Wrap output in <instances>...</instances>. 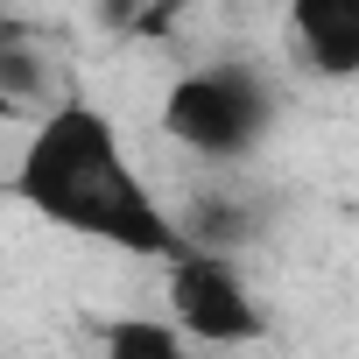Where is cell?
<instances>
[{
  "label": "cell",
  "instance_id": "6",
  "mask_svg": "<svg viewBox=\"0 0 359 359\" xmlns=\"http://www.w3.org/2000/svg\"><path fill=\"white\" fill-rule=\"evenodd\" d=\"M155 8H169V0H155Z\"/></svg>",
  "mask_w": 359,
  "mask_h": 359
},
{
  "label": "cell",
  "instance_id": "4",
  "mask_svg": "<svg viewBox=\"0 0 359 359\" xmlns=\"http://www.w3.org/2000/svg\"><path fill=\"white\" fill-rule=\"evenodd\" d=\"M289 50L303 57V71L352 85L359 78V0H289Z\"/></svg>",
  "mask_w": 359,
  "mask_h": 359
},
{
  "label": "cell",
  "instance_id": "1",
  "mask_svg": "<svg viewBox=\"0 0 359 359\" xmlns=\"http://www.w3.org/2000/svg\"><path fill=\"white\" fill-rule=\"evenodd\" d=\"M8 184H15V205L36 212L50 233L113 247L127 261H176L191 247L184 212H169L155 198L120 120L85 92H64V99L43 106Z\"/></svg>",
  "mask_w": 359,
  "mask_h": 359
},
{
  "label": "cell",
  "instance_id": "5",
  "mask_svg": "<svg viewBox=\"0 0 359 359\" xmlns=\"http://www.w3.org/2000/svg\"><path fill=\"white\" fill-rule=\"evenodd\" d=\"M99 345H106L113 359H127V352H141V359H176L191 338H184V324L162 310V317H120V324H106Z\"/></svg>",
  "mask_w": 359,
  "mask_h": 359
},
{
  "label": "cell",
  "instance_id": "3",
  "mask_svg": "<svg viewBox=\"0 0 359 359\" xmlns=\"http://www.w3.org/2000/svg\"><path fill=\"white\" fill-rule=\"evenodd\" d=\"M162 303L184 324L191 345H261L268 338V310L254 296V282L240 275L233 247H205L191 240L176 261H162Z\"/></svg>",
  "mask_w": 359,
  "mask_h": 359
},
{
  "label": "cell",
  "instance_id": "2",
  "mask_svg": "<svg viewBox=\"0 0 359 359\" xmlns=\"http://www.w3.org/2000/svg\"><path fill=\"white\" fill-rule=\"evenodd\" d=\"M155 120H162L169 148H184L191 162L240 169L275 134V85L254 64H198L184 78H169Z\"/></svg>",
  "mask_w": 359,
  "mask_h": 359
}]
</instances>
